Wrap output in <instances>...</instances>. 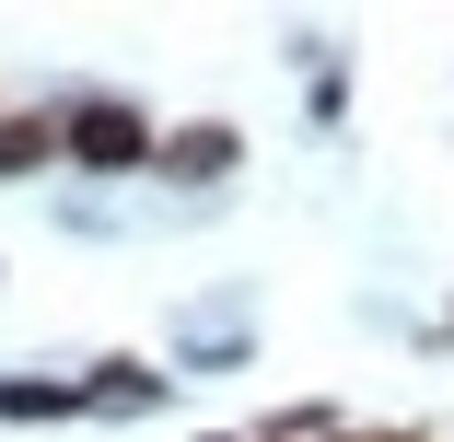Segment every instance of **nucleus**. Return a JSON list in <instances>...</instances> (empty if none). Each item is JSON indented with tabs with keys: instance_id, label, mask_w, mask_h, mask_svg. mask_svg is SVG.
Returning <instances> with one entry per match:
<instances>
[{
	"instance_id": "nucleus-6",
	"label": "nucleus",
	"mask_w": 454,
	"mask_h": 442,
	"mask_svg": "<svg viewBox=\"0 0 454 442\" xmlns=\"http://www.w3.org/2000/svg\"><path fill=\"white\" fill-rule=\"evenodd\" d=\"M442 337H454V314H442Z\"/></svg>"
},
{
	"instance_id": "nucleus-3",
	"label": "nucleus",
	"mask_w": 454,
	"mask_h": 442,
	"mask_svg": "<svg viewBox=\"0 0 454 442\" xmlns=\"http://www.w3.org/2000/svg\"><path fill=\"white\" fill-rule=\"evenodd\" d=\"M70 163V105H0V187Z\"/></svg>"
},
{
	"instance_id": "nucleus-2",
	"label": "nucleus",
	"mask_w": 454,
	"mask_h": 442,
	"mask_svg": "<svg viewBox=\"0 0 454 442\" xmlns=\"http://www.w3.org/2000/svg\"><path fill=\"white\" fill-rule=\"evenodd\" d=\"M233 163H245V128H233V117H187V128H163V163H152V174H175V187H222Z\"/></svg>"
},
{
	"instance_id": "nucleus-4",
	"label": "nucleus",
	"mask_w": 454,
	"mask_h": 442,
	"mask_svg": "<svg viewBox=\"0 0 454 442\" xmlns=\"http://www.w3.org/2000/svg\"><path fill=\"white\" fill-rule=\"evenodd\" d=\"M82 407H163V373H140V361H106V373H82Z\"/></svg>"
},
{
	"instance_id": "nucleus-5",
	"label": "nucleus",
	"mask_w": 454,
	"mask_h": 442,
	"mask_svg": "<svg viewBox=\"0 0 454 442\" xmlns=\"http://www.w3.org/2000/svg\"><path fill=\"white\" fill-rule=\"evenodd\" d=\"M0 419H82V384H35V373H12V384H0Z\"/></svg>"
},
{
	"instance_id": "nucleus-1",
	"label": "nucleus",
	"mask_w": 454,
	"mask_h": 442,
	"mask_svg": "<svg viewBox=\"0 0 454 442\" xmlns=\"http://www.w3.org/2000/svg\"><path fill=\"white\" fill-rule=\"evenodd\" d=\"M70 163H82V174H140V163H163V128H152L129 94H82V105H70Z\"/></svg>"
}]
</instances>
